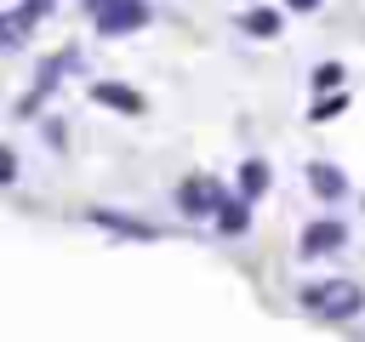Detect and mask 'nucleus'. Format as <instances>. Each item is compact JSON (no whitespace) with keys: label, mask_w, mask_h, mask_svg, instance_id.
Returning a JSON list of instances; mask_svg holds the SVG:
<instances>
[{"label":"nucleus","mask_w":365,"mask_h":342,"mask_svg":"<svg viewBox=\"0 0 365 342\" xmlns=\"http://www.w3.org/2000/svg\"><path fill=\"white\" fill-rule=\"evenodd\" d=\"M74 63H80V57H74L68 46H63V51H51V57L40 63V74H34V86H29V91L17 97V120H23V114H34V108H40V103H46V97H51L57 86H63V74H68Z\"/></svg>","instance_id":"nucleus-3"},{"label":"nucleus","mask_w":365,"mask_h":342,"mask_svg":"<svg viewBox=\"0 0 365 342\" xmlns=\"http://www.w3.org/2000/svg\"><path fill=\"white\" fill-rule=\"evenodd\" d=\"M217 205H222V182H217V177L194 171V177L177 182V211H182V217H217Z\"/></svg>","instance_id":"nucleus-4"},{"label":"nucleus","mask_w":365,"mask_h":342,"mask_svg":"<svg viewBox=\"0 0 365 342\" xmlns=\"http://www.w3.org/2000/svg\"><path fill=\"white\" fill-rule=\"evenodd\" d=\"M240 28H245L251 40H274V34H279V11H274V6H257V11L240 17Z\"/></svg>","instance_id":"nucleus-10"},{"label":"nucleus","mask_w":365,"mask_h":342,"mask_svg":"<svg viewBox=\"0 0 365 342\" xmlns=\"http://www.w3.org/2000/svg\"><path fill=\"white\" fill-rule=\"evenodd\" d=\"M6 182H17V154H11V148H0V188H6Z\"/></svg>","instance_id":"nucleus-15"},{"label":"nucleus","mask_w":365,"mask_h":342,"mask_svg":"<svg viewBox=\"0 0 365 342\" xmlns=\"http://www.w3.org/2000/svg\"><path fill=\"white\" fill-rule=\"evenodd\" d=\"M342 86V63H319L314 68V91H336Z\"/></svg>","instance_id":"nucleus-14"},{"label":"nucleus","mask_w":365,"mask_h":342,"mask_svg":"<svg viewBox=\"0 0 365 342\" xmlns=\"http://www.w3.org/2000/svg\"><path fill=\"white\" fill-rule=\"evenodd\" d=\"M51 6H57V0H17V6H11V11H17V17H23V28H29V34H34V28H40V17H46V11H51Z\"/></svg>","instance_id":"nucleus-13"},{"label":"nucleus","mask_w":365,"mask_h":342,"mask_svg":"<svg viewBox=\"0 0 365 342\" xmlns=\"http://www.w3.org/2000/svg\"><path fill=\"white\" fill-rule=\"evenodd\" d=\"M342 245H348V228H342L336 217L308 222V228H302V239H297V251H302V256H331V251H342Z\"/></svg>","instance_id":"nucleus-6"},{"label":"nucleus","mask_w":365,"mask_h":342,"mask_svg":"<svg viewBox=\"0 0 365 342\" xmlns=\"http://www.w3.org/2000/svg\"><path fill=\"white\" fill-rule=\"evenodd\" d=\"M308 188H314L319 200H342V194H348V177H342L331 160H314V165H308Z\"/></svg>","instance_id":"nucleus-8"},{"label":"nucleus","mask_w":365,"mask_h":342,"mask_svg":"<svg viewBox=\"0 0 365 342\" xmlns=\"http://www.w3.org/2000/svg\"><path fill=\"white\" fill-rule=\"evenodd\" d=\"M222 234H245L251 228V200H240V194H222V205H217V217H211Z\"/></svg>","instance_id":"nucleus-9"},{"label":"nucleus","mask_w":365,"mask_h":342,"mask_svg":"<svg viewBox=\"0 0 365 342\" xmlns=\"http://www.w3.org/2000/svg\"><path fill=\"white\" fill-rule=\"evenodd\" d=\"M291 6H297V11H314V6H319V0H291Z\"/></svg>","instance_id":"nucleus-16"},{"label":"nucleus","mask_w":365,"mask_h":342,"mask_svg":"<svg viewBox=\"0 0 365 342\" xmlns=\"http://www.w3.org/2000/svg\"><path fill=\"white\" fill-rule=\"evenodd\" d=\"M268 194V160H245L240 165V200H262Z\"/></svg>","instance_id":"nucleus-11"},{"label":"nucleus","mask_w":365,"mask_h":342,"mask_svg":"<svg viewBox=\"0 0 365 342\" xmlns=\"http://www.w3.org/2000/svg\"><path fill=\"white\" fill-rule=\"evenodd\" d=\"M80 6H86L91 28H97V34H108V40L137 34V28H148V23H154V6H148V0H80Z\"/></svg>","instance_id":"nucleus-1"},{"label":"nucleus","mask_w":365,"mask_h":342,"mask_svg":"<svg viewBox=\"0 0 365 342\" xmlns=\"http://www.w3.org/2000/svg\"><path fill=\"white\" fill-rule=\"evenodd\" d=\"M86 222H91V228H103V234H120V239H160V228H154V222H137V217L108 211V205H91V211H86Z\"/></svg>","instance_id":"nucleus-5"},{"label":"nucleus","mask_w":365,"mask_h":342,"mask_svg":"<svg viewBox=\"0 0 365 342\" xmlns=\"http://www.w3.org/2000/svg\"><path fill=\"white\" fill-rule=\"evenodd\" d=\"M91 97H97L103 108H120V114H143V108H148L131 86H114V80H97V86H91Z\"/></svg>","instance_id":"nucleus-7"},{"label":"nucleus","mask_w":365,"mask_h":342,"mask_svg":"<svg viewBox=\"0 0 365 342\" xmlns=\"http://www.w3.org/2000/svg\"><path fill=\"white\" fill-rule=\"evenodd\" d=\"M302 308L314 319H354L365 308V291L354 279H319V285H302Z\"/></svg>","instance_id":"nucleus-2"},{"label":"nucleus","mask_w":365,"mask_h":342,"mask_svg":"<svg viewBox=\"0 0 365 342\" xmlns=\"http://www.w3.org/2000/svg\"><path fill=\"white\" fill-rule=\"evenodd\" d=\"M23 46H29L23 17H17V11H0V57H6V51H23Z\"/></svg>","instance_id":"nucleus-12"}]
</instances>
